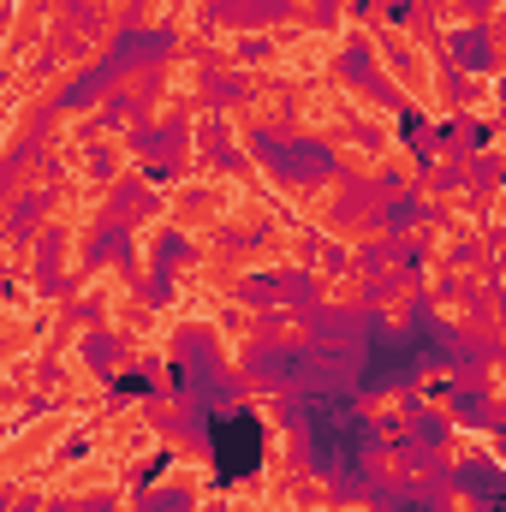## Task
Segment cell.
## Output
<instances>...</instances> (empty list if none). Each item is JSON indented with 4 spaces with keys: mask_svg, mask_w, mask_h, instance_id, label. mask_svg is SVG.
<instances>
[{
    "mask_svg": "<svg viewBox=\"0 0 506 512\" xmlns=\"http://www.w3.org/2000/svg\"><path fill=\"white\" fill-rule=\"evenodd\" d=\"M256 459H262V423H256L251 411L245 417H221L215 423V471H221V483L251 477Z\"/></svg>",
    "mask_w": 506,
    "mask_h": 512,
    "instance_id": "cell-1",
    "label": "cell"
}]
</instances>
